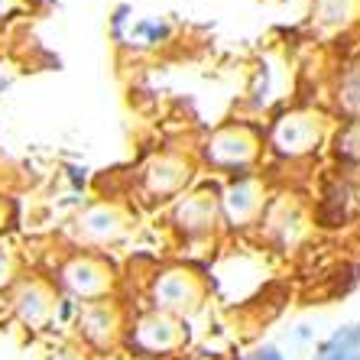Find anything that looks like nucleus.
Returning <instances> with one entry per match:
<instances>
[{
  "mask_svg": "<svg viewBox=\"0 0 360 360\" xmlns=\"http://www.w3.org/2000/svg\"><path fill=\"white\" fill-rule=\"evenodd\" d=\"M247 360H283V354L276 347H260V351H253Z\"/></svg>",
  "mask_w": 360,
  "mask_h": 360,
  "instance_id": "nucleus-1",
  "label": "nucleus"
},
{
  "mask_svg": "<svg viewBox=\"0 0 360 360\" xmlns=\"http://www.w3.org/2000/svg\"><path fill=\"white\" fill-rule=\"evenodd\" d=\"M319 360H360V351L357 354H341V357H325V354H319Z\"/></svg>",
  "mask_w": 360,
  "mask_h": 360,
  "instance_id": "nucleus-2",
  "label": "nucleus"
}]
</instances>
